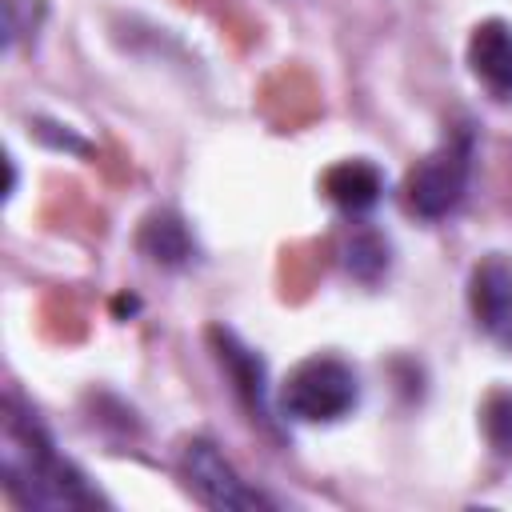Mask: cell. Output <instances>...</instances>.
<instances>
[{"label": "cell", "instance_id": "277c9868", "mask_svg": "<svg viewBox=\"0 0 512 512\" xmlns=\"http://www.w3.org/2000/svg\"><path fill=\"white\" fill-rule=\"evenodd\" d=\"M180 476L188 484V492L204 504V508H216V512H252V508H276V500L268 492H260L256 484H248L228 460L224 452L196 436L184 444L180 452Z\"/></svg>", "mask_w": 512, "mask_h": 512}, {"label": "cell", "instance_id": "ba28073f", "mask_svg": "<svg viewBox=\"0 0 512 512\" xmlns=\"http://www.w3.org/2000/svg\"><path fill=\"white\" fill-rule=\"evenodd\" d=\"M324 196L348 212V216H364L380 204L384 196V172L372 160H340L324 172Z\"/></svg>", "mask_w": 512, "mask_h": 512}, {"label": "cell", "instance_id": "30bf717a", "mask_svg": "<svg viewBox=\"0 0 512 512\" xmlns=\"http://www.w3.org/2000/svg\"><path fill=\"white\" fill-rule=\"evenodd\" d=\"M344 268L364 280V284H376L384 272H388V240L372 228H356L352 240L344 244Z\"/></svg>", "mask_w": 512, "mask_h": 512}, {"label": "cell", "instance_id": "5b68a950", "mask_svg": "<svg viewBox=\"0 0 512 512\" xmlns=\"http://www.w3.org/2000/svg\"><path fill=\"white\" fill-rule=\"evenodd\" d=\"M468 312L476 328L512 352V256L488 252L468 276Z\"/></svg>", "mask_w": 512, "mask_h": 512}, {"label": "cell", "instance_id": "6da1fadb", "mask_svg": "<svg viewBox=\"0 0 512 512\" xmlns=\"http://www.w3.org/2000/svg\"><path fill=\"white\" fill-rule=\"evenodd\" d=\"M0 476H4V492L20 508L64 512V508H96V504H108L88 484V476L56 448L52 432L36 420V412L28 404H20L16 396H4Z\"/></svg>", "mask_w": 512, "mask_h": 512}, {"label": "cell", "instance_id": "8fae6325", "mask_svg": "<svg viewBox=\"0 0 512 512\" xmlns=\"http://www.w3.org/2000/svg\"><path fill=\"white\" fill-rule=\"evenodd\" d=\"M480 424H484V440L496 456L512 460V392H492L484 400V412H480Z\"/></svg>", "mask_w": 512, "mask_h": 512}, {"label": "cell", "instance_id": "9c48e42d", "mask_svg": "<svg viewBox=\"0 0 512 512\" xmlns=\"http://www.w3.org/2000/svg\"><path fill=\"white\" fill-rule=\"evenodd\" d=\"M136 248L160 264V268H184L196 260V240L188 232V224L176 216V212H152L144 224H140V236H136Z\"/></svg>", "mask_w": 512, "mask_h": 512}, {"label": "cell", "instance_id": "3957f363", "mask_svg": "<svg viewBox=\"0 0 512 512\" xmlns=\"http://www.w3.org/2000/svg\"><path fill=\"white\" fill-rule=\"evenodd\" d=\"M472 164H476V136L472 128H456L404 176V208L428 224L452 216L468 196Z\"/></svg>", "mask_w": 512, "mask_h": 512}, {"label": "cell", "instance_id": "7a4b0ae2", "mask_svg": "<svg viewBox=\"0 0 512 512\" xmlns=\"http://www.w3.org/2000/svg\"><path fill=\"white\" fill-rule=\"evenodd\" d=\"M276 404L296 424H340L360 404V376L344 356L316 352L284 376Z\"/></svg>", "mask_w": 512, "mask_h": 512}, {"label": "cell", "instance_id": "52a82bcc", "mask_svg": "<svg viewBox=\"0 0 512 512\" xmlns=\"http://www.w3.org/2000/svg\"><path fill=\"white\" fill-rule=\"evenodd\" d=\"M212 344H216V356L236 388V396L244 400V408L252 412V420H272L268 416V384H264V364L252 348H244L228 328H212Z\"/></svg>", "mask_w": 512, "mask_h": 512}, {"label": "cell", "instance_id": "8992f818", "mask_svg": "<svg viewBox=\"0 0 512 512\" xmlns=\"http://www.w3.org/2000/svg\"><path fill=\"white\" fill-rule=\"evenodd\" d=\"M468 72L472 80L496 100L512 104V24L508 20H480L468 36Z\"/></svg>", "mask_w": 512, "mask_h": 512}]
</instances>
